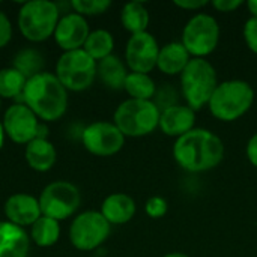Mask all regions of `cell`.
Instances as JSON below:
<instances>
[{
    "label": "cell",
    "instance_id": "6da1fadb",
    "mask_svg": "<svg viewBox=\"0 0 257 257\" xmlns=\"http://www.w3.org/2000/svg\"><path fill=\"white\" fill-rule=\"evenodd\" d=\"M224 143L206 128H194L175 140L173 158L176 164L190 173H205L217 169L224 158Z\"/></svg>",
    "mask_w": 257,
    "mask_h": 257
},
{
    "label": "cell",
    "instance_id": "7a4b0ae2",
    "mask_svg": "<svg viewBox=\"0 0 257 257\" xmlns=\"http://www.w3.org/2000/svg\"><path fill=\"white\" fill-rule=\"evenodd\" d=\"M23 104H26L38 119L54 122L60 119L68 108V90L56 74L44 71L27 80L23 92Z\"/></svg>",
    "mask_w": 257,
    "mask_h": 257
},
{
    "label": "cell",
    "instance_id": "3957f363",
    "mask_svg": "<svg viewBox=\"0 0 257 257\" xmlns=\"http://www.w3.org/2000/svg\"><path fill=\"white\" fill-rule=\"evenodd\" d=\"M254 98V89L248 81L230 78L218 83L208 102V108L215 119L221 122H235L250 111Z\"/></svg>",
    "mask_w": 257,
    "mask_h": 257
},
{
    "label": "cell",
    "instance_id": "277c9868",
    "mask_svg": "<svg viewBox=\"0 0 257 257\" xmlns=\"http://www.w3.org/2000/svg\"><path fill=\"white\" fill-rule=\"evenodd\" d=\"M181 93L185 104L196 113L205 107L218 86V77L214 65L208 59L193 57L179 75Z\"/></svg>",
    "mask_w": 257,
    "mask_h": 257
},
{
    "label": "cell",
    "instance_id": "5b68a950",
    "mask_svg": "<svg viewBox=\"0 0 257 257\" xmlns=\"http://www.w3.org/2000/svg\"><path fill=\"white\" fill-rule=\"evenodd\" d=\"M161 110L155 101L125 99L113 114V123L120 130L125 137H145L158 130Z\"/></svg>",
    "mask_w": 257,
    "mask_h": 257
},
{
    "label": "cell",
    "instance_id": "8992f818",
    "mask_svg": "<svg viewBox=\"0 0 257 257\" xmlns=\"http://www.w3.org/2000/svg\"><path fill=\"white\" fill-rule=\"evenodd\" d=\"M59 20V8L56 3L48 0H32L23 3L20 8L17 24L27 41L44 42L54 35Z\"/></svg>",
    "mask_w": 257,
    "mask_h": 257
},
{
    "label": "cell",
    "instance_id": "52a82bcc",
    "mask_svg": "<svg viewBox=\"0 0 257 257\" xmlns=\"http://www.w3.org/2000/svg\"><path fill=\"white\" fill-rule=\"evenodd\" d=\"M220 38L221 29L215 17L206 12H197L184 26L181 42L191 57L206 59L217 50Z\"/></svg>",
    "mask_w": 257,
    "mask_h": 257
},
{
    "label": "cell",
    "instance_id": "ba28073f",
    "mask_svg": "<svg viewBox=\"0 0 257 257\" xmlns=\"http://www.w3.org/2000/svg\"><path fill=\"white\" fill-rule=\"evenodd\" d=\"M56 77L66 90H86L95 81L96 62L83 48L65 51L56 63Z\"/></svg>",
    "mask_w": 257,
    "mask_h": 257
},
{
    "label": "cell",
    "instance_id": "9c48e42d",
    "mask_svg": "<svg viewBox=\"0 0 257 257\" xmlns=\"http://www.w3.org/2000/svg\"><path fill=\"white\" fill-rule=\"evenodd\" d=\"M38 200L44 217L62 221L77 212L81 205V193L68 181H54L42 190Z\"/></svg>",
    "mask_w": 257,
    "mask_h": 257
},
{
    "label": "cell",
    "instance_id": "30bf717a",
    "mask_svg": "<svg viewBox=\"0 0 257 257\" xmlns=\"http://www.w3.org/2000/svg\"><path fill=\"white\" fill-rule=\"evenodd\" d=\"M110 232L111 224L99 211H84L72 220L69 241L80 251H92L107 241Z\"/></svg>",
    "mask_w": 257,
    "mask_h": 257
},
{
    "label": "cell",
    "instance_id": "8fae6325",
    "mask_svg": "<svg viewBox=\"0 0 257 257\" xmlns=\"http://www.w3.org/2000/svg\"><path fill=\"white\" fill-rule=\"evenodd\" d=\"M125 136L113 122L98 120L83 130L84 149L95 157H113L125 146Z\"/></svg>",
    "mask_w": 257,
    "mask_h": 257
},
{
    "label": "cell",
    "instance_id": "7c38bea8",
    "mask_svg": "<svg viewBox=\"0 0 257 257\" xmlns=\"http://www.w3.org/2000/svg\"><path fill=\"white\" fill-rule=\"evenodd\" d=\"M160 44L151 32L131 35L125 47V63L130 72L149 74L157 68Z\"/></svg>",
    "mask_w": 257,
    "mask_h": 257
},
{
    "label": "cell",
    "instance_id": "4fadbf2b",
    "mask_svg": "<svg viewBox=\"0 0 257 257\" xmlns=\"http://www.w3.org/2000/svg\"><path fill=\"white\" fill-rule=\"evenodd\" d=\"M36 114L26 104H14L3 114L5 134L17 145H27L36 139L39 126Z\"/></svg>",
    "mask_w": 257,
    "mask_h": 257
},
{
    "label": "cell",
    "instance_id": "5bb4252c",
    "mask_svg": "<svg viewBox=\"0 0 257 257\" xmlns=\"http://www.w3.org/2000/svg\"><path fill=\"white\" fill-rule=\"evenodd\" d=\"M89 33L90 30L86 18L77 12H71L59 20L53 38L65 53L83 48Z\"/></svg>",
    "mask_w": 257,
    "mask_h": 257
},
{
    "label": "cell",
    "instance_id": "9a60e30c",
    "mask_svg": "<svg viewBox=\"0 0 257 257\" xmlns=\"http://www.w3.org/2000/svg\"><path fill=\"white\" fill-rule=\"evenodd\" d=\"M196 128V111L187 104H173L161 110L158 130L167 137L178 140Z\"/></svg>",
    "mask_w": 257,
    "mask_h": 257
},
{
    "label": "cell",
    "instance_id": "2e32d148",
    "mask_svg": "<svg viewBox=\"0 0 257 257\" xmlns=\"http://www.w3.org/2000/svg\"><path fill=\"white\" fill-rule=\"evenodd\" d=\"M3 211L8 221L20 227H32L42 217L39 200L35 196L26 193H17L8 197Z\"/></svg>",
    "mask_w": 257,
    "mask_h": 257
},
{
    "label": "cell",
    "instance_id": "e0dca14e",
    "mask_svg": "<svg viewBox=\"0 0 257 257\" xmlns=\"http://www.w3.org/2000/svg\"><path fill=\"white\" fill-rule=\"evenodd\" d=\"M99 212L111 226H120L130 223L134 218L137 205L131 196L125 193H113L104 199Z\"/></svg>",
    "mask_w": 257,
    "mask_h": 257
},
{
    "label": "cell",
    "instance_id": "ac0fdd59",
    "mask_svg": "<svg viewBox=\"0 0 257 257\" xmlns=\"http://www.w3.org/2000/svg\"><path fill=\"white\" fill-rule=\"evenodd\" d=\"M30 250V236L27 232L12 223L0 221V257H27Z\"/></svg>",
    "mask_w": 257,
    "mask_h": 257
},
{
    "label": "cell",
    "instance_id": "d6986e66",
    "mask_svg": "<svg viewBox=\"0 0 257 257\" xmlns=\"http://www.w3.org/2000/svg\"><path fill=\"white\" fill-rule=\"evenodd\" d=\"M191 59L193 57L181 41L167 42L160 48L157 69H160L164 75H181Z\"/></svg>",
    "mask_w": 257,
    "mask_h": 257
},
{
    "label": "cell",
    "instance_id": "ffe728a7",
    "mask_svg": "<svg viewBox=\"0 0 257 257\" xmlns=\"http://www.w3.org/2000/svg\"><path fill=\"white\" fill-rule=\"evenodd\" d=\"M128 72L126 63L114 54L96 62V77L111 90H123Z\"/></svg>",
    "mask_w": 257,
    "mask_h": 257
},
{
    "label": "cell",
    "instance_id": "44dd1931",
    "mask_svg": "<svg viewBox=\"0 0 257 257\" xmlns=\"http://www.w3.org/2000/svg\"><path fill=\"white\" fill-rule=\"evenodd\" d=\"M24 155L29 167L41 173L48 172L56 164L57 160V152L53 143L41 139H35L30 143H27Z\"/></svg>",
    "mask_w": 257,
    "mask_h": 257
},
{
    "label": "cell",
    "instance_id": "7402d4cb",
    "mask_svg": "<svg viewBox=\"0 0 257 257\" xmlns=\"http://www.w3.org/2000/svg\"><path fill=\"white\" fill-rule=\"evenodd\" d=\"M120 23H122V27L131 35L148 32L149 23H151L149 9L142 2H130L122 6Z\"/></svg>",
    "mask_w": 257,
    "mask_h": 257
},
{
    "label": "cell",
    "instance_id": "603a6c76",
    "mask_svg": "<svg viewBox=\"0 0 257 257\" xmlns=\"http://www.w3.org/2000/svg\"><path fill=\"white\" fill-rule=\"evenodd\" d=\"M123 90L128 93V96L131 99L154 101V98L157 95V84L149 74L128 72Z\"/></svg>",
    "mask_w": 257,
    "mask_h": 257
},
{
    "label": "cell",
    "instance_id": "cb8c5ba5",
    "mask_svg": "<svg viewBox=\"0 0 257 257\" xmlns=\"http://www.w3.org/2000/svg\"><path fill=\"white\" fill-rule=\"evenodd\" d=\"M114 48V38L113 35L105 29H96L92 30L83 45V50L95 60L99 62L108 56L113 54Z\"/></svg>",
    "mask_w": 257,
    "mask_h": 257
},
{
    "label": "cell",
    "instance_id": "d4e9b609",
    "mask_svg": "<svg viewBox=\"0 0 257 257\" xmlns=\"http://www.w3.org/2000/svg\"><path fill=\"white\" fill-rule=\"evenodd\" d=\"M45 60L44 56L32 47L21 48L12 60V68H15L18 72H21L27 80L44 72Z\"/></svg>",
    "mask_w": 257,
    "mask_h": 257
},
{
    "label": "cell",
    "instance_id": "484cf974",
    "mask_svg": "<svg viewBox=\"0 0 257 257\" xmlns=\"http://www.w3.org/2000/svg\"><path fill=\"white\" fill-rule=\"evenodd\" d=\"M59 236H60V224L59 221L50 217L42 215L30 229L32 241L41 248L53 247L59 241Z\"/></svg>",
    "mask_w": 257,
    "mask_h": 257
},
{
    "label": "cell",
    "instance_id": "4316f807",
    "mask_svg": "<svg viewBox=\"0 0 257 257\" xmlns=\"http://www.w3.org/2000/svg\"><path fill=\"white\" fill-rule=\"evenodd\" d=\"M27 78L18 72L15 68H2L0 69V99H12L17 96H23Z\"/></svg>",
    "mask_w": 257,
    "mask_h": 257
},
{
    "label": "cell",
    "instance_id": "83f0119b",
    "mask_svg": "<svg viewBox=\"0 0 257 257\" xmlns=\"http://www.w3.org/2000/svg\"><path fill=\"white\" fill-rule=\"evenodd\" d=\"M71 6L74 12L80 14L81 17H93V15H101L108 11L111 6L110 0H72Z\"/></svg>",
    "mask_w": 257,
    "mask_h": 257
},
{
    "label": "cell",
    "instance_id": "f1b7e54d",
    "mask_svg": "<svg viewBox=\"0 0 257 257\" xmlns=\"http://www.w3.org/2000/svg\"><path fill=\"white\" fill-rule=\"evenodd\" d=\"M145 212L152 220H160L167 215L169 212V203L161 196H152L145 203Z\"/></svg>",
    "mask_w": 257,
    "mask_h": 257
},
{
    "label": "cell",
    "instance_id": "f546056e",
    "mask_svg": "<svg viewBox=\"0 0 257 257\" xmlns=\"http://www.w3.org/2000/svg\"><path fill=\"white\" fill-rule=\"evenodd\" d=\"M242 36L248 50L257 56V18L250 17L245 21L244 29H242Z\"/></svg>",
    "mask_w": 257,
    "mask_h": 257
},
{
    "label": "cell",
    "instance_id": "4dcf8cb0",
    "mask_svg": "<svg viewBox=\"0 0 257 257\" xmlns=\"http://www.w3.org/2000/svg\"><path fill=\"white\" fill-rule=\"evenodd\" d=\"M12 39V24L8 15L0 11V48L6 47Z\"/></svg>",
    "mask_w": 257,
    "mask_h": 257
},
{
    "label": "cell",
    "instance_id": "1f68e13d",
    "mask_svg": "<svg viewBox=\"0 0 257 257\" xmlns=\"http://www.w3.org/2000/svg\"><path fill=\"white\" fill-rule=\"evenodd\" d=\"M245 3L242 0H214L211 2V6L218 11V12H235L236 9H239L241 6H244Z\"/></svg>",
    "mask_w": 257,
    "mask_h": 257
},
{
    "label": "cell",
    "instance_id": "d6a6232c",
    "mask_svg": "<svg viewBox=\"0 0 257 257\" xmlns=\"http://www.w3.org/2000/svg\"><path fill=\"white\" fill-rule=\"evenodd\" d=\"M173 5L179 9H184V11H200L206 6H209L211 3L208 0H175Z\"/></svg>",
    "mask_w": 257,
    "mask_h": 257
},
{
    "label": "cell",
    "instance_id": "836d02e7",
    "mask_svg": "<svg viewBox=\"0 0 257 257\" xmlns=\"http://www.w3.org/2000/svg\"><path fill=\"white\" fill-rule=\"evenodd\" d=\"M245 157L248 160V163L257 169V133L250 137V140L247 142L245 146Z\"/></svg>",
    "mask_w": 257,
    "mask_h": 257
},
{
    "label": "cell",
    "instance_id": "e575fe53",
    "mask_svg": "<svg viewBox=\"0 0 257 257\" xmlns=\"http://www.w3.org/2000/svg\"><path fill=\"white\" fill-rule=\"evenodd\" d=\"M48 137V128L45 123H39L38 126V131H36V139H41V140H47Z\"/></svg>",
    "mask_w": 257,
    "mask_h": 257
},
{
    "label": "cell",
    "instance_id": "d590c367",
    "mask_svg": "<svg viewBox=\"0 0 257 257\" xmlns=\"http://www.w3.org/2000/svg\"><path fill=\"white\" fill-rule=\"evenodd\" d=\"M245 6H247L248 12L251 14V17L257 18V0H250V2H247Z\"/></svg>",
    "mask_w": 257,
    "mask_h": 257
},
{
    "label": "cell",
    "instance_id": "8d00e7d4",
    "mask_svg": "<svg viewBox=\"0 0 257 257\" xmlns=\"http://www.w3.org/2000/svg\"><path fill=\"white\" fill-rule=\"evenodd\" d=\"M163 257H190L188 254H185V253H181V251H173V253H167L166 256Z\"/></svg>",
    "mask_w": 257,
    "mask_h": 257
},
{
    "label": "cell",
    "instance_id": "74e56055",
    "mask_svg": "<svg viewBox=\"0 0 257 257\" xmlns=\"http://www.w3.org/2000/svg\"><path fill=\"white\" fill-rule=\"evenodd\" d=\"M3 142H5V130H3V125L0 122V149L3 146Z\"/></svg>",
    "mask_w": 257,
    "mask_h": 257
},
{
    "label": "cell",
    "instance_id": "f35d334b",
    "mask_svg": "<svg viewBox=\"0 0 257 257\" xmlns=\"http://www.w3.org/2000/svg\"><path fill=\"white\" fill-rule=\"evenodd\" d=\"M0 105H2V99H0Z\"/></svg>",
    "mask_w": 257,
    "mask_h": 257
}]
</instances>
